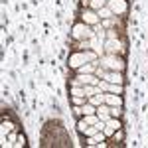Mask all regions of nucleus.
Masks as SVG:
<instances>
[{"mask_svg":"<svg viewBox=\"0 0 148 148\" xmlns=\"http://www.w3.org/2000/svg\"><path fill=\"white\" fill-rule=\"evenodd\" d=\"M105 69H109V71H123L125 69V61H123V57H116L114 53H107V56L101 59V63Z\"/></svg>","mask_w":148,"mask_h":148,"instance_id":"f257e3e1","label":"nucleus"},{"mask_svg":"<svg viewBox=\"0 0 148 148\" xmlns=\"http://www.w3.org/2000/svg\"><path fill=\"white\" fill-rule=\"evenodd\" d=\"M71 36L75 38V40H93L95 38V32L91 30V26L85 22H79L73 26V32H71Z\"/></svg>","mask_w":148,"mask_h":148,"instance_id":"f03ea898","label":"nucleus"},{"mask_svg":"<svg viewBox=\"0 0 148 148\" xmlns=\"http://www.w3.org/2000/svg\"><path fill=\"white\" fill-rule=\"evenodd\" d=\"M107 6L113 10L114 18H116V16H123V14H126V10H128L126 0H109V2H107Z\"/></svg>","mask_w":148,"mask_h":148,"instance_id":"7ed1b4c3","label":"nucleus"},{"mask_svg":"<svg viewBox=\"0 0 148 148\" xmlns=\"http://www.w3.org/2000/svg\"><path fill=\"white\" fill-rule=\"evenodd\" d=\"M81 22L89 24V26H97V24L101 22V18H99V14H97L95 10L85 8V10H83V14H81Z\"/></svg>","mask_w":148,"mask_h":148,"instance_id":"20e7f679","label":"nucleus"},{"mask_svg":"<svg viewBox=\"0 0 148 148\" xmlns=\"http://www.w3.org/2000/svg\"><path fill=\"white\" fill-rule=\"evenodd\" d=\"M77 79L81 81V85H99V75L97 73H77Z\"/></svg>","mask_w":148,"mask_h":148,"instance_id":"39448f33","label":"nucleus"},{"mask_svg":"<svg viewBox=\"0 0 148 148\" xmlns=\"http://www.w3.org/2000/svg\"><path fill=\"white\" fill-rule=\"evenodd\" d=\"M83 63H87L85 61V56H83V51H77V53H73V56H69V61H67V65L71 69H79Z\"/></svg>","mask_w":148,"mask_h":148,"instance_id":"423d86ee","label":"nucleus"},{"mask_svg":"<svg viewBox=\"0 0 148 148\" xmlns=\"http://www.w3.org/2000/svg\"><path fill=\"white\" fill-rule=\"evenodd\" d=\"M103 79H105V81H109V83H119V85H123V83H125L123 71H107Z\"/></svg>","mask_w":148,"mask_h":148,"instance_id":"0eeeda50","label":"nucleus"},{"mask_svg":"<svg viewBox=\"0 0 148 148\" xmlns=\"http://www.w3.org/2000/svg\"><path fill=\"white\" fill-rule=\"evenodd\" d=\"M103 46H105L103 49H105L107 53H114V56H116V53H119V51L123 49V47H121V42H119V40H107V42H105Z\"/></svg>","mask_w":148,"mask_h":148,"instance_id":"6e6552de","label":"nucleus"},{"mask_svg":"<svg viewBox=\"0 0 148 148\" xmlns=\"http://www.w3.org/2000/svg\"><path fill=\"white\" fill-rule=\"evenodd\" d=\"M105 103L109 107H123V97L114 93H105Z\"/></svg>","mask_w":148,"mask_h":148,"instance_id":"1a4fd4ad","label":"nucleus"},{"mask_svg":"<svg viewBox=\"0 0 148 148\" xmlns=\"http://www.w3.org/2000/svg\"><path fill=\"white\" fill-rule=\"evenodd\" d=\"M99 67V61H95V63H83L79 69H75L77 73H95Z\"/></svg>","mask_w":148,"mask_h":148,"instance_id":"9d476101","label":"nucleus"},{"mask_svg":"<svg viewBox=\"0 0 148 148\" xmlns=\"http://www.w3.org/2000/svg\"><path fill=\"white\" fill-rule=\"evenodd\" d=\"M87 101L91 103V105H95V107H99V105L105 103V93H97V95H93V97H87Z\"/></svg>","mask_w":148,"mask_h":148,"instance_id":"9b49d317","label":"nucleus"},{"mask_svg":"<svg viewBox=\"0 0 148 148\" xmlns=\"http://www.w3.org/2000/svg\"><path fill=\"white\" fill-rule=\"evenodd\" d=\"M97 14H99V18H101V20H109V18H114L113 10H111L109 6H103V8L97 12Z\"/></svg>","mask_w":148,"mask_h":148,"instance_id":"f8f14e48","label":"nucleus"},{"mask_svg":"<svg viewBox=\"0 0 148 148\" xmlns=\"http://www.w3.org/2000/svg\"><path fill=\"white\" fill-rule=\"evenodd\" d=\"M83 89H85V95L87 97H93V95H97V93H103L99 89V85H83Z\"/></svg>","mask_w":148,"mask_h":148,"instance_id":"ddd939ff","label":"nucleus"},{"mask_svg":"<svg viewBox=\"0 0 148 148\" xmlns=\"http://www.w3.org/2000/svg\"><path fill=\"white\" fill-rule=\"evenodd\" d=\"M107 2H109V0H91V2H89V8L95 10V12H99L103 6H107Z\"/></svg>","mask_w":148,"mask_h":148,"instance_id":"4468645a","label":"nucleus"},{"mask_svg":"<svg viewBox=\"0 0 148 148\" xmlns=\"http://www.w3.org/2000/svg\"><path fill=\"white\" fill-rule=\"evenodd\" d=\"M107 126H111L113 130H119V128H123V123H121L119 119H114V116H111V119L107 121Z\"/></svg>","mask_w":148,"mask_h":148,"instance_id":"2eb2a0df","label":"nucleus"},{"mask_svg":"<svg viewBox=\"0 0 148 148\" xmlns=\"http://www.w3.org/2000/svg\"><path fill=\"white\" fill-rule=\"evenodd\" d=\"M71 95H75V97H87L83 87H71Z\"/></svg>","mask_w":148,"mask_h":148,"instance_id":"dca6fc26","label":"nucleus"},{"mask_svg":"<svg viewBox=\"0 0 148 148\" xmlns=\"http://www.w3.org/2000/svg\"><path fill=\"white\" fill-rule=\"evenodd\" d=\"M71 103H73V105H79V107H83V105L87 103V97H75V95H73V97H71Z\"/></svg>","mask_w":148,"mask_h":148,"instance_id":"f3484780","label":"nucleus"},{"mask_svg":"<svg viewBox=\"0 0 148 148\" xmlns=\"http://www.w3.org/2000/svg\"><path fill=\"white\" fill-rule=\"evenodd\" d=\"M121 114H123V107H111V116L121 119Z\"/></svg>","mask_w":148,"mask_h":148,"instance_id":"a211bd4d","label":"nucleus"},{"mask_svg":"<svg viewBox=\"0 0 148 148\" xmlns=\"http://www.w3.org/2000/svg\"><path fill=\"white\" fill-rule=\"evenodd\" d=\"M114 140H116V142H121V140H125V130H123V128H119V130H114Z\"/></svg>","mask_w":148,"mask_h":148,"instance_id":"6ab92c4d","label":"nucleus"},{"mask_svg":"<svg viewBox=\"0 0 148 148\" xmlns=\"http://www.w3.org/2000/svg\"><path fill=\"white\" fill-rule=\"evenodd\" d=\"M87 123H85V119H79V123H77V130H79L81 134H83V132H85V128H87Z\"/></svg>","mask_w":148,"mask_h":148,"instance_id":"aec40b11","label":"nucleus"},{"mask_svg":"<svg viewBox=\"0 0 148 148\" xmlns=\"http://www.w3.org/2000/svg\"><path fill=\"white\" fill-rule=\"evenodd\" d=\"M12 126H14V125H12L10 121H6V123H2V132H10V130H12Z\"/></svg>","mask_w":148,"mask_h":148,"instance_id":"412c9836","label":"nucleus"},{"mask_svg":"<svg viewBox=\"0 0 148 148\" xmlns=\"http://www.w3.org/2000/svg\"><path fill=\"white\" fill-rule=\"evenodd\" d=\"M113 18H109V20H101V26L103 28H105V30H107V28H109V30H111V26H113Z\"/></svg>","mask_w":148,"mask_h":148,"instance_id":"4be33fe9","label":"nucleus"},{"mask_svg":"<svg viewBox=\"0 0 148 148\" xmlns=\"http://www.w3.org/2000/svg\"><path fill=\"white\" fill-rule=\"evenodd\" d=\"M107 40H119L116 38V30H107Z\"/></svg>","mask_w":148,"mask_h":148,"instance_id":"5701e85b","label":"nucleus"},{"mask_svg":"<svg viewBox=\"0 0 148 148\" xmlns=\"http://www.w3.org/2000/svg\"><path fill=\"white\" fill-rule=\"evenodd\" d=\"M73 114H75V116H83V111H81L79 105H73Z\"/></svg>","mask_w":148,"mask_h":148,"instance_id":"b1692460","label":"nucleus"},{"mask_svg":"<svg viewBox=\"0 0 148 148\" xmlns=\"http://www.w3.org/2000/svg\"><path fill=\"white\" fill-rule=\"evenodd\" d=\"M24 144H26V136H24V134H20V136H18V142H16L14 146H24Z\"/></svg>","mask_w":148,"mask_h":148,"instance_id":"393cba45","label":"nucleus"},{"mask_svg":"<svg viewBox=\"0 0 148 148\" xmlns=\"http://www.w3.org/2000/svg\"><path fill=\"white\" fill-rule=\"evenodd\" d=\"M103 132H105V136H113V134H114V130L111 128V126H105V130H103Z\"/></svg>","mask_w":148,"mask_h":148,"instance_id":"a878e982","label":"nucleus"},{"mask_svg":"<svg viewBox=\"0 0 148 148\" xmlns=\"http://www.w3.org/2000/svg\"><path fill=\"white\" fill-rule=\"evenodd\" d=\"M89 2H91V0H81V6H83V8H89Z\"/></svg>","mask_w":148,"mask_h":148,"instance_id":"bb28decb","label":"nucleus"}]
</instances>
